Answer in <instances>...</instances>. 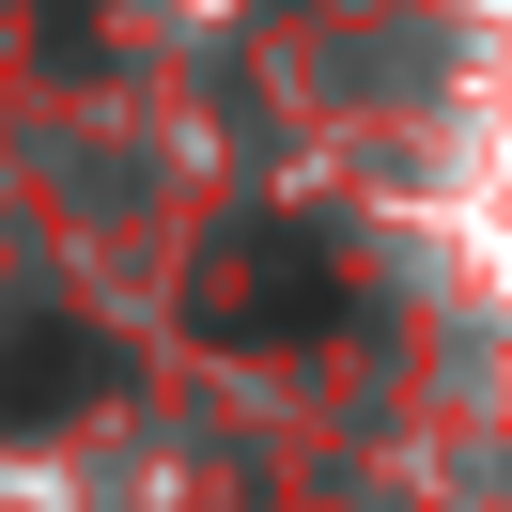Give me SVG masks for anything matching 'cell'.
Segmentation results:
<instances>
[{
    "instance_id": "cell-1",
    "label": "cell",
    "mask_w": 512,
    "mask_h": 512,
    "mask_svg": "<svg viewBox=\"0 0 512 512\" xmlns=\"http://www.w3.org/2000/svg\"><path fill=\"white\" fill-rule=\"evenodd\" d=\"M342 311V249L311 218H233L187 264V342H311Z\"/></svg>"
},
{
    "instance_id": "cell-2",
    "label": "cell",
    "mask_w": 512,
    "mask_h": 512,
    "mask_svg": "<svg viewBox=\"0 0 512 512\" xmlns=\"http://www.w3.org/2000/svg\"><path fill=\"white\" fill-rule=\"evenodd\" d=\"M109 388H125V342H109L94 311H0V419H16V435H63Z\"/></svg>"
}]
</instances>
